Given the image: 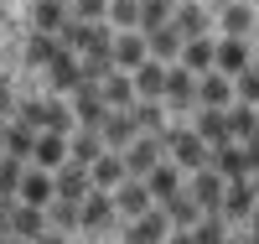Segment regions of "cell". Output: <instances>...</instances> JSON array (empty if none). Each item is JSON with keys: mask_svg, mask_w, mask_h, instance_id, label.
I'll return each instance as SVG.
<instances>
[{"mask_svg": "<svg viewBox=\"0 0 259 244\" xmlns=\"http://www.w3.org/2000/svg\"><path fill=\"white\" fill-rule=\"evenodd\" d=\"M124 177H130V171H124V156H119V151H104V156L89 166V182H94L99 192H114Z\"/></svg>", "mask_w": 259, "mask_h": 244, "instance_id": "44dd1931", "label": "cell"}, {"mask_svg": "<svg viewBox=\"0 0 259 244\" xmlns=\"http://www.w3.org/2000/svg\"><path fill=\"white\" fill-rule=\"evenodd\" d=\"M192 239L197 244H228V218L223 213H202L197 229H192Z\"/></svg>", "mask_w": 259, "mask_h": 244, "instance_id": "ab89813d", "label": "cell"}, {"mask_svg": "<svg viewBox=\"0 0 259 244\" xmlns=\"http://www.w3.org/2000/svg\"><path fill=\"white\" fill-rule=\"evenodd\" d=\"M228 135L233 141H249V135H259V109L254 104H228Z\"/></svg>", "mask_w": 259, "mask_h": 244, "instance_id": "836d02e7", "label": "cell"}, {"mask_svg": "<svg viewBox=\"0 0 259 244\" xmlns=\"http://www.w3.org/2000/svg\"><path fill=\"white\" fill-rule=\"evenodd\" d=\"M207 166L218 171L223 182H239V177H249V156H244V146H239V141L218 146V151H212V161H207Z\"/></svg>", "mask_w": 259, "mask_h": 244, "instance_id": "d6986e66", "label": "cell"}, {"mask_svg": "<svg viewBox=\"0 0 259 244\" xmlns=\"http://www.w3.org/2000/svg\"><path fill=\"white\" fill-rule=\"evenodd\" d=\"M249 234L259 239V203H254V213H249Z\"/></svg>", "mask_w": 259, "mask_h": 244, "instance_id": "f907efd6", "label": "cell"}, {"mask_svg": "<svg viewBox=\"0 0 259 244\" xmlns=\"http://www.w3.org/2000/svg\"><path fill=\"white\" fill-rule=\"evenodd\" d=\"M36 135L41 130H31V125H6V156H16V161H31V151H36Z\"/></svg>", "mask_w": 259, "mask_h": 244, "instance_id": "e575fe53", "label": "cell"}, {"mask_svg": "<svg viewBox=\"0 0 259 244\" xmlns=\"http://www.w3.org/2000/svg\"><path fill=\"white\" fill-rule=\"evenodd\" d=\"M166 234H171V218H166L161 203H156V208H145L140 218H130L124 244H166Z\"/></svg>", "mask_w": 259, "mask_h": 244, "instance_id": "277c9868", "label": "cell"}, {"mask_svg": "<svg viewBox=\"0 0 259 244\" xmlns=\"http://www.w3.org/2000/svg\"><path fill=\"white\" fill-rule=\"evenodd\" d=\"M254 203H259V192H254V177H239V182H228L223 187V218L228 224H239V218H249L254 213Z\"/></svg>", "mask_w": 259, "mask_h": 244, "instance_id": "9c48e42d", "label": "cell"}, {"mask_svg": "<svg viewBox=\"0 0 259 244\" xmlns=\"http://www.w3.org/2000/svg\"><path fill=\"white\" fill-rule=\"evenodd\" d=\"M161 213L171 218V229H197V218H202V208L192 203V192H177V197H166V203H161Z\"/></svg>", "mask_w": 259, "mask_h": 244, "instance_id": "4dcf8cb0", "label": "cell"}, {"mask_svg": "<svg viewBox=\"0 0 259 244\" xmlns=\"http://www.w3.org/2000/svg\"><path fill=\"white\" fill-rule=\"evenodd\" d=\"M104 115H109V104H104V94L83 83L78 94H73V120H78L83 130H99V125H104Z\"/></svg>", "mask_w": 259, "mask_h": 244, "instance_id": "4fadbf2b", "label": "cell"}, {"mask_svg": "<svg viewBox=\"0 0 259 244\" xmlns=\"http://www.w3.org/2000/svg\"><path fill=\"white\" fill-rule=\"evenodd\" d=\"M31 21H36V31L57 37V31L73 21V6H68V0H36V6H31Z\"/></svg>", "mask_w": 259, "mask_h": 244, "instance_id": "7402d4cb", "label": "cell"}, {"mask_svg": "<svg viewBox=\"0 0 259 244\" xmlns=\"http://www.w3.org/2000/svg\"><path fill=\"white\" fill-rule=\"evenodd\" d=\"M99 94H104V104H109V109H130V104H135V78L114 68L109 78L99 83Z\"/></svg>", "mask_w": 259, "mask_h": 244, "instance_id": "f546056e", "label": "cell"}, {"mask_svg": "<svg viewBox=\"0 0 259 244\" xmlns=\"http://www.w3.org/2000/svg\"><path fill=\"white\" fill-rule=\"evenodd\" d=\"M57 42H62V47H68V52H99V47H114V31L109 26H104V21H68V26H62L57 31Z\"/></svg>", "mask_w": 259, "mask_h": 244, "instance_id": "7a4b0ae2", "label": "cell"}, {"mask_svg": "<svg viewBox=\"0 0 259 244\" xmlns=\"http://www.w3.org/2000/svg\"><path fill=\"white\" fill-rule=\"evenodd\" d=\"M171 26H177L187 42H192V37H207V11L197 6V0H182V6L171 11Z\"/></svg>", "mask_w": 259, "mask_h": 244, "instance_id": "83f0119b", "label": "cell"}, {"mask_svg": "<svg viewBox=\"0 0 259 244\" xmlns=\"http://www.w3.org/2000/svg\"><path fill=\"white\" fill-rule=\"evenodd\" d=\"M114 208H119L124 218H140L145 208H156V197H150V187L140 182V177H124V182L114 187Z\"/></svg>", "mask_w": 259, "mask_h": 244, "instance_id": "8fae6325", "label": "cell"}, {"mask_svg": "<svg viewBox=\"0 0 259 244\" xmlns=\"http://www.w3.org/2000/svg\"><path fill=\"white\" fill-rule=\"evenodd\" d=\"M31 161L41 171H57L62 161H68V135H52V130H41L36 135V151H31Z\"/></svg>", "mask_w": 259, "mask_h": 244, "instance_id": "d4e9b609", "label": "cell"}, {"mask_svg": "<svg viewBox=\"0 0 259 244\" xmlns=\"http://www.w3.org/2000/svg\"><path fill=\"white\" fill-rule=\"evenodd\" d=\"M233 94H239V104H259V68H244L233 78Z\"/></svg>", "mask_w": 259, "mask_h": 244, "instance_id": "ee69618b", "label": "cell"}, {"mask_svg": "<svg viewBox=\"0 0 259 244\" xmlns=\"http://www.w3.org/2000/svg\"><path fill=\"white\" fill-rule=\"evenodd\" d=\"M52 187H57V197H62V203H83V197L94 192V182H89V166L62 161V166L52 171Z\"/></svg>", "mask_w": 259, "mask_h": 244, "instance_id": "52a82bcc", "label": "cell"}, {"mask_svg": "<svg viewBox=\"0 0 259 244\" xmlns=\"http://www.w3.org/2000/svg\"><path fill=\"white\" fill-rule=\"evenodd\" d=\"M6 218H11V203H0V234H6Z\"/></svg>", "mask_w": 259, "mask_h": 244, "instance_id": "816d5d0a", "label": "cell"}, {"mask_svg": "<svg viewBox=\"0 0 259 244\" xmlns=\"http://www.w3.org/2000/svg\"><path fill=\"white\" fill-rule=\"evenodd\" d=\"M130 78H135V99H166V62L145 57Z\"/></svg>", "mask_w": 259, "mask_h": 244, "instance_id": "ffe728a7", "label": "cell"}, {"mask_svg": "<svg viewBox=\"0 0 259 244\" xmlns=\"http://www.w3.org/2000/svg\"><path fill=\"white\" fill-rule=\"evenodd\" d=\"M192 130H197L212 151L233 141V135H228V109H197V125H192Z\"/></svg>", "mask_w": 259, "mask_h": 244, "instance_id": "484cf974", "label": "cell"}, {"mask_svg": "<svg viewBox=\"0 0 259 244\" xmlns=\"http://www.w3.org/2000/svg\"><path fill=\"white\" fill-rule=\"evenodd\" d=\"M166 244H197V239H192V229H171V234H166Z\"/></svg>", "mask_w": 259, "mask_h": 244, "instance_id": "c3c4849f", "label": "cell"}, {"mask_svg": "<svg viewBox=\"0 0 259 244\" xmlns=\"http://www.w3.org/2000/svg\"><path fill=\"white\" fill-rule=\"evenodd\" d=\"M161 104H171V109H197V73H187L182 62H171V68H166V99Z\"/></svg>", "mask_w": 259, "mask_h": 244, "instance_id": "ba28073f", "label": "cell"}, {"mask_svg": "<svg viewBox=\"0 0 259 244\" xmlns=\"http://www.w3.org/2000/svg\"><path fill=\"white\" fill-rule=\"evenodd\" d=\"M244 244H259V239H254V234H249V239H244Z\"/></svg>", "mask_w": 259, "mask_h": 244, "instance_id": "11a10c76", "label": "cell"}, {"mask_svg": "<svg viewBox=\"0 0 259 244\" xmlns=\"http://www.w3.org/2000/svg\"><path fill=\"white\" fill-rule=\"evenodd\" d=\"M0 156H6V125H0Z\"/></svg>", "mask_w": 259, "mask_h": 244, "instance_id": "db71d44e", "label": "cell"}, {"mask_svg": "<svg viewBox=\"0 0 259 244\" xmlns=\"http://www.w3.org/2000/svg\"><path fill=\"white\" fill-rule=\"evenodd\" d=\"M78 208H83V229H94V234H99V229H109V224H114V213H119V208H114V192H99V187L83 197Z\"/></svg>", "mask_w": 259, "mask_h": 244, "instance_id": "e0dca14e", "label": "cell"}, {"mask_svg": "<svg viewBox=\"0 0 259 244\" xmlns=\"http://www.w3.org/2000/svg\"><path fill=\"white\" fill-rule=\"evenodd\" d=\"M171 21V0H140V31H156Z\"/></svg>", "mask_w": 259, "mask_h": 244, "instance_id": "7bdbcfd3", "label": "cell"}, {"mask_svg": "<svg viewBox=\"0 0 259 244\" xmlns=\"http://www.w3.org/2000/svg\"><path fill=\"white\" fill-rule=\"evenodd\" d=\"M249 26H254L249 0H223V31L228 37H249Z\"/></svg>", "mask_w": 259, "mask_h": 244, "instance_id": "74e56055", "label": "cell"}, {"mask_svg": "<svg viewBox=\"0 0 259 244\" xmlns=\"http://www.w3.org/2000/svg\"><path fill=\"white\" fill-rule=\"evenodd\" d=\"M0 244H26V239H16V234H0Z\"/></svg>", "mask_w": 259, "mask_h": 244, "instance_id": "f5cc1de1", "label": "cell"}, {"mask_svg": "<svg viewBox=\"0 0 259 244\" xmlns=\"http://www.w3.org/2000/svg\"><path fill=\"white\" fill-rule=\"evenodd\" d=\"M197 104H202V109H228V104H233V78L218 73V68L202 73V78H197Z\"/></svg>", "mask_w": 259, "mask_h": 244, "instance_id": "7c38bea8", "label": "cell"}, {"mask_svg": "<svg viewBox=\"0 0 259 244\" xmlns=\"http://www.w3.org/2000/svg\"><path fill=\"white\" fill-rule=\"evenodd\" d=\"M249 6H254V0H249Z\"/></svg>", "mask_w": 259, "mask_h": 244, "instance_id": "6f0895ef", "label": "cell"}, {"mask_svg": "<svg viewBox=\"0 0 259 244\" xmlns=\"http://www.w3.org/2000/svg\"><path fill=\"white\" fill-rule=\"evenodd\" d=\"M254 192H259V177H254Z\"/></svg>", "mask_w": 259, "mask_h": 244, "instance_id": "9f6ffc18", "label": "cell"}, {"mask_svg": "<svg viewBox=\"0 0 259 244\" xmlns=\"http://www.w3.org/2000/svg\"><path fill=\"white\" fill-rule=\"evenodd\" d=\"M6 234H16V239H41V234H47V208H31V203H21V197H16V203H11V218H6Z\"/></svg>", "mask_w": 259, "mask_h": 244, "instance_id": "5b68a950", "label": "cell"}, {"mask_svg": "<svg viewBox=\"0 0 259 244\" xmlns=\"http://www.w3.org/2000/svg\"><path fill=\"white\" fill-rule=\"evenodd\" d=\"M145 57H150L145 31H119V37H114V68H119V73H135Z\"/></svg>", "mask_w": 259, "mask_h": 244, "instance_id": "9a60e30c", "label": "cell"}, {"mask_svg": "<svg viewBox=\"0 0 259 244\" xmlns=\"http://www.w3.org/2000/svg\"><path fill=\"white\" fill-rule=\"evenodd\" d=\"M57 52H62V42H57V37H47V31H36V37L26 42V62H31V68H47Z\"/></svg>", "mask_w": 259, "mask_h": 244, "instance_id": "60d3db41", "label": "cell"}, {"mask_svg": "<svg viewBox=\"0 0 259 244\" xmlns=\"http://www.w3.org/2000/svg\"><path fill=\"white\" fill-rule=\"evenodd\" d=\"M68 6H73V0H68Z\"/></svg>", "mask_w": 259, "mask_h": 244, "instance_id": "680465c9", "label": "cell"}, {"mask_svg": "<svg viewBox=\"0 0 259 244\" xmlns=\"http://www.w3.org/2000/svg\"><path fill=\"white\" fill-rule=\"evenodd\" d=\"M78 68H83V83H89V88H99L104 78L114 73V47H99V52H83V62H78Z\"/></svg>", "mask_w": 259, "mask_h": 244, "instance_id": "d6a6232c", "label": "cell"}, {"mask_svg": "<svg viewBox=\"0 0 259 244\" xmlns=\"http://www.w3.org/2000/svg\"><path fill=\"white\" fill-rule=\"evenodd\" d=\"M104 156V135L99 130H78V135L68 141V161H78V166H94Z\"/></svg>", "mask_w": 259, "mask_h": 244, "instance_id": "1f68e13d", "label": "cell"}, {"mask_svg": "<svg viewBox=\"0 0 259 244\" xmlns=\"http://www.w3.org/2000/svg\"><path fill=\"white\" fill-rule=\"evenodd\" d=\"M223 177L212 171V166H202V171H192V182H187V192H192V203H197L202 213H218L223 208Z\"/></svg>", "mask_w": 259, "mask_h": 244, "instance_id": "8992f818", "label": "cell"}, {"mask_svg": "<svg viewBox=\"0 0 259 244\" xmlns=\"http://www.w3.org/2000/svg\"><path fill=\"white\" fill-rule=\"evenodd\" d=\"M47 73H52V88H57V94H78V88H83V68H78V52H68V47H62L52 62H47Z\"/></svg>", "mask_w": 259, "mask_h": 244, "instance_id": "2e32d148", "label": "cell"}, {"mask_svg": "<svg viewBox=\"0 0 259 244\" xmlns=\"http://www.w3.org/2000/svg\"><path fill=\"white\" fill-rule=\"evenodd\" d=\"M109 0H73V21H104Z\"/></svg>", "mask_w": 259, "mask_h": 244, "instance_id": "f6af8a7d", "label": "cell"}, {"mask_svg": "<svg viewBox=\"0 0 259 244\" xmlns=\"http://www.w3.org/2000/svg\"><path fill=\"white\" fill-rule=\"evenodd\" d=\"M109 21L119 31H140V0H109Z\"/></svg>", "mask_w": 259, "mask_h": 244, "instance_id": "b9f144b4", "label": "cell"}, {"mask_svg": "<svg viewBox=\"0 0 259 244\" xmlns=\"http://www.w3.org/2000/svg\"><path fill=\"white\" fill-rule=\"evenodd\" d=\"M21 177H26V161H16V156H0V203H16V192H21Z\"/></svg>", "mask_w": 259, "mask_h": 244, "instance_id": "f35d334b", "label": "cell"}, {"mask_svg": "<svg viewBox=\"0 0 259 244\" xmlns=\"http://www.w3.org/2000/svg\"><path fill=\"white\" fill-rule=\"evenodd\" d=\"M130 115H135V130H140V135H161V130H166V104H161V99H135V104H130Z\"/></svg>", "mask_w": 259, "mask_h": 244, "instance_id": "f1b7e54d", "label": "cell"}, {"mask_svg": "<svg viewBox=\"0 0 259 244\" xmlns=\"http://www.w3.org/2000/svg\"><path fill=\"white\" fill-rule=\"evenodd\" d=\"M11 109H16V99H11V83L0 78V115H11Z\"/></svg>", "mask_w": 259, "mask_h": 244, "instance_id": "7dc6e473", "label": "cell"}, {"mask_svg": "<svg viewBox=\"0 0 259 244\" xmlns=\"http://www.w3.org/2000/svg\"><path fill=\"white\" fill-rule=\"evenodd\" d=\"M99 135H104V151H124L130 141L140 135V130H135V115H130V109H109L104 125H99Z\"/></svg>", "mask_w": 259, "mask_h": 244, "instance_id": "30bf717a", "label": "cell"}, {"mask_svg": "<svg viewBox=\"0 0 259 244\" xmlns=\"http://www.w3.org/2000/svg\"><path fill=\"white\" fill-rule=\"evenodd\" d=\"M31 244H68V239H62L57 229H47V234H41V239H31Z\"/></svg>", "mask_w": 259, "mask_h": 244, "instance_id": "681fc988", "label": "cell"}, {"mask_svg": "<svg viewBox=\"0 0 259 244\" xmlns=\"http://www.w3.org/2000/svg\"><path fill=\"white\" fill-rule=\"evenodd\" d=\"M119 156H124V171L145 182V177L161 166V156H166V141H161V135H135V141H130V146L119 151Z\"/></svg>", "mask_w": 259, "mask_h": 244, "instance_id": "3957f363", "label": "cell"}, {"mask_svg": "<svg viewBox=\"0 0 259 244\" xmlns=\"http://www.w3.org/2000/svg\"><path fill=\"white\" fill-rule=\"evenodd\" d=\"M182 42H187V37L171 26V21H166V26H156V31H145L150 57H156V62H166V68H171V62H182Z\"/></svg>", "mask_w": 259, "mask_h": 244, "instance_id": "5bb4252c", "label": "cell"}, {"mask_svg": "<svg viewBox=\"0 0 259 244\" xmlns=\"http://www.w3.org/2000/svg\"><path fill=\"white\" fill-rule=\"evenodd\" d=\"M21 203H31V208H47L52 197H57V187H52V171H41V166H26V177H21Z\"/></svg>", "mask_w": 259, "mask_h": 244, "instance_id": "ac0fdd59", "label": "cell"}, {"mask_svg": "<svg viewBox=\"0 0 259 244\" xmlns=\"http://www.w3.org/2000/svg\"><path fill=\"white\" fill-rule=\"evenodd\" d=\"M212 57H218V42H207V37H192V42H182V68L187 73H212Z\"/></svg>", "mask_w": 259, "mask_h": 244, "instance_id": "cb8c5ba5", "label": "cell"}, {"mask_svg": "<svg viewBox=\"0 0 259 244\" xmlns=\"http://www.w3.org/2000/svg\"><path fill=\"white\" fill-rule=\"evenodd\" d=\"M212 68L228 73V78H239V73L249 68V42H244V37H223V42H218V57H212Z\"/></svg>", "mask_w": 259, "mask_h": 244, "instance_id": "603a6c76", "label": "cell"}, {"mask_svg": "<svg viewBox=\"0 0 259 244\" xmlns=\"http://www.w3.org/2000/svg\"><path fill=\"white\" fill-rule=\"evenodd\" d=\"M161 141H166L171 161H177L182 171H202V166L212 161V146L197 135V130H161Z\"/></svg>", "mask_w": 259, "mask_h": 244, "instance_id": "6da1fadb", "label": "cell"}, {"mask_svg": "<svg viewBox=\"0 0 259 244\" xmlns=\"http://www.w3.org/2000/svg\"><path fill=\"white\" fill-rule=\"evenodd\" d=\"M145 187H150V197H156V203L177 197V192H182V166H177V161H161L156 171L145 177Z\"/></svg>", "mask_w": 259, "mask_h": 244, "instance_id": "4316f807", "label": "cell"}, {"mask_svg": "<svg viewBox=\"0 0 259 244\" xmlns=\"http://www.w3.org/2000/svg\"><path fill=\"white\" fill-rule=\"evenodd\" d=\"M244 156H249V177H259V135L244 141Z\"/></svg>", "mask_w": 259, "mask_h": 244, "instance_id": "bcb514c9", "label": "cell"}, {"mask_svg": "<svg viewBox=\"0 0 259 244\" xmlns=\"http://www.w3.org/2000/svg\"><path fill=\"white\" fill-rule=\"evenodd\" d=\"M78 120H73V109L62 104V99H41V130H52V135H68Z\"/></svg>", "mask_w": 259, "mask_h": 244, "instance_id": "8d00e7d4", "label": "cell"}, {"mask_svg": "<svg viewBox=\"0 0 259 244\" xmlns=\"http://www.w3.org/2000/svg\"><path fill=\"white\" fill-rule=\"evenodd\" d=\"M47 229H57V234L83 229V208H78V203H62V197H52V203H47Z\"/></svg>", "mask_w": 259, "mask_h": 244, "instance_id": "d590c367", "label": "cell"}]
</instances>
